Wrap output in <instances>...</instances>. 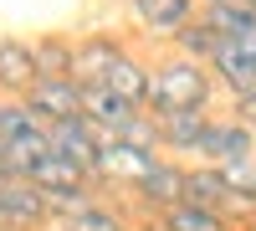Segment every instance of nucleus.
Returning <instances> with one entry per match:
<instances>
[{"label": "nucleus", "mask_w": 256, "mask_h": 231, "mask_svg": "<svg viewBox=\"0 0 256 231\" xmlns=\"http://www.w3.org/2000/svg\"><path fill=\"white\" fill-rule=\"evenodd\" d=\"M184 170L190 164H180V159H159L154 170L134 185V195H138V205L148 216H164V211H174V205L184 200Z\"/></svg>", "instance_id": "6"}, {"label": "nucleus", "mask_w": 256, "mask_h": 231, "mask_svg": "<svg viewBox=\"0 0 256 231\" xmlns=\"http://www.w3.org/2000/svg\"><path fill=\"white\" fill-rule=\"evenodd\" d=\"M31 47H36V72L41 77H72V67H77V41L72 36L46 31V36H36Z\"/></svg>", "instance_id": "14"}, {"label": "nucleus", "mask_w": 256, "mask_h": 231, "mask_svg": "<svg viewBox=\"0 0 256 231\" xmlns=\"http://www.w3.org/2000/svg\"><path fill=\"white\" fill-rule=\"evenodd\" d=\"M36 82V47L20 36H0V98H26Z\"/></svg>", "instance_id": "8"}, {"label": "nucleus", "mask_w": 256, "mask_h": 231, "mask_svg": "<svg viewBox=\"0 0 256 231\" xmlns=\"http://www.w3.org/2000/svg\"><path fill=\"white\" fill-rule=\"evenodd\" d=\"M159 159L164 154H154V149H138V144H123V139H102V159H98V175L92 180H108V185L134 190Z\"/></svg>", "instance_id": "3"}, {"label": "nucleus", "mask_w": 256, "mask_h": 231, "mask_svg": "<svg viewBox=\"0 0 256 231\" xmlns=\"http://www.w3.org/2000/svg\"><path fill=\"white\" fill-rule=\"evenodd\" d=\"M154 226H159V231H230V216H220V211H205V205H190V200H180L174 211H164Z\"/></svg>", "instance_id": "15"}, {"label": "nucleus", "mask_w": 256, "mask_h": 231, "mask_svg": "<svg viewBox=\"0 0 256 231\" xmlns=\"http://www.w3.org/2000/svg\"><path fill=\"white\" fill-rule=\"evenodd\" d=\"M210 72H216V88H226L230 98L256 93V57L246 52V41H220V52L210 57Z\"/></svg>", "instance_id": "12"}, {"label": "nucleus", "mask_w": 256, "mask_h": 231, "mask_svg": "<svg viewBox=\"0 0 256 231\" xmlns=\"http://www.w3.org/2000/svg\"><path fill=\"white\" fill-rule=\"evenodd\" d=\"M216 98V72L190 57H159L154 62V88H148V113L174 118V113H205Z\"/></svg>", "instance_id": "1"}, {"label": "nucleus", "mask_w": 256, "mask_h": 231, "mask_svg": "<svg viewBox=\"0 0 256 231\" xmlns=\"http://www.w3.org/2000/svg\"><path fill=\"white\" fill-rule=\"evenodd\" d=\"M56 231H128V226H123V216L113 211V205H102V200H92V205H82L77 216H67V221H56Z\"/></svg>", "instance_id": "17"}, {"label": "nucleus", "mask_w": 256, "mask_h": 231, "mask_svg": "<svg viewBox=\"0 0 256 231\" xmlns=\"http://www.w3.org/2000/svg\"><path fill=\"white\" fill-rule=\"evenodd\" d=\"M128 47L118 36H108V31H88L77 41V67H72V82H82V88H102V77L113 72V62L123 57Z\"/></svg>", "instance_id": "9"}, {"label": "nucleus", "mask_w": 256, "mask_h": 231, "mask_svg": "<svg viewBox=\"0 0 256 231\" xmlns=\"http://www.w3.org/2000/svg\"><path fill=\"white\" fill-rule=\"evenodd\" d=\"M148 88H154V62H144V57H134V52H123V57L113 62V72L102 77V93L134 103V108H148Z\"/></svg>", "instance_id": "11"}, {"label": "nucleus", "mask_w": 256, "mask_h": 231, "mask_svg": "<svg viewBox=\"0 0 256 231\" xmlns=\"http://www.w3.org/2000/svg\"><path fill=\"white\" fill-rule=\"evenodd\" d=\"M251 6H256V0H251Z\"/></svg>", "instance_id": "22"}, {"label": "nucleus", "mask_w": 256, "mask_h": 231, "mask_svg": "<svg viewBox=\"0 0 256 231\" xmlns=\"http://www.w3.org/2000/svg\"><path fill=\"white\" fill-rule=\"evenodd\" d=\"M256 154V129H246V123L236 118H210V129L200 139V164H216V170H226V164H241Z\"/></svg>", "instance_id": "2"}, {"label": "nucleus", "mask_w": 256, "mask_h": 231, "mask_svg": "<svg viewBox=\"0 0 256 231\" xmlns=\"http://www.w3.org/2000/svg\"><path fill=\"white\" fill-rule=\"evenodd\" d=\"M230 118H236V123H246V129H256V93L230 98Z\"/></svg>", "instance_id": "19"}, {"label": "nucleus", "mask_w": 256, "mask_h": 231, "mask_svg": "<svg viewBox=\"0 0 256 231\" xmlns=\"http://www.w3.org/2000/svg\"><path fill=\"white\" fill-rule=\"evenodd\" d=\"M134 231H159V226H134Z\"/></svg>", "instance_id": "21"}, {"label": "nucleus", "mask_w": 256, "mask_h": 231, "mask_svg": "<svg viewBox=\"0 0 256 231\" xmlns=\"http://www.w3.org/2000/svg\"><path fill=\"white\" fill-rule=\"evenodd\" d=\"M226 180H230V195H236V205L251 216V211H256V154L241 159V164H226Z\"/></svg>", "instance_id": "18"}, {"label": "nucleus", "mask_w": 256, "mask_h": 231, "mask_svg": "<svg viewBox=\"0 0 256 231\" xmlns=\"http://www.w3.org/2000/svg\"><path fill=\"white\" fill-rule=\"evenodd\" d=\"M41 123H62V118H82V82L72 77H41L36 88L20 98Z\"/></svg>", "instance_id": "5"}, {"label": "nucleus", "mask_w": 256, "mask_h": 231, "mask_svg": "<svg viewBox=\"0 0 256 231\" xmlns=\"http://www.w3.org/2000/svg\"><path fill=\"white\" fill-rule=\"evenodd\" d=\"M200 6L205 11H256L251 0H200Z\"/></svg>", "instance_id": "20"}, {"label": "nucleus", "mask_w": 256, "mask_h": 231, "mask_svg": "<svg viewBox=\"0 0 256 231\" xmlns=\"http://www.w3.org/2000/svg\"><path fill=\"white\" fill-rule=\"evenodd\" d=\"M46 144H52L62 159H72V164H82L88 175H98V159H102V134L88 123V113H82V118L46 123Z\"/></svg>", "instance_id": "4"}, {"label": "nucleus", "mask_w": 256, "mask_h": 231, "mask_svg": "<svg viewBox=\"0 0 256 231\" xmlns=\"http://www.w3.org/2000/svg\"><path fill=\"white\" fill-rule=\"evenodd\" d=\"M205 129H210V113H174V118H159V149H169V154H200Z\"/></svg>", "instance_id": "13"}, {"label": "nucleus", "mask_w": 256, "mask_h": 231, "mask_svg": "<svg viewBox=\"0 0 256 231\" xmlns=\"http://www.w3.org/2000/svg\"><path fill=\"white\" fill-rule=\"evenodd\" d=\"M184 200L190 205H205V211H220V216L241 211L236 195H230L226 170H216V164H190V170H184Z\"/></svg>", "instance_id": "10"}, {"label": "nucleus", "mask_w": 256, "mask_h": 231, "mask_svg": "<svg viewBox=\"0 0 256 231\" xmlns=\"http://www.w3.org/2000/svg\"><path fill=\"white\" fill-rule=\"evenodd\" d=\"M134 21L148 31V36H169L174 41L190 21H200V0H128Z\"/></svg>", "instance_id": "7"}, {"label": "nucleus", "mask_w": 256, "mask_h": 231, "mask_svg": "<svg viewBox=\"0 0 256 231\" xmlns=\"http://www.w3.org/2000/svg\"><path fill=\"white\" fill-rule=\"evenodd\" d=\"M220 52V31L210 26V21H190V26L174 36V57H190V62H200V67H210V57Z\"/></svg>", "instance_id": "16"}]
</instances>
